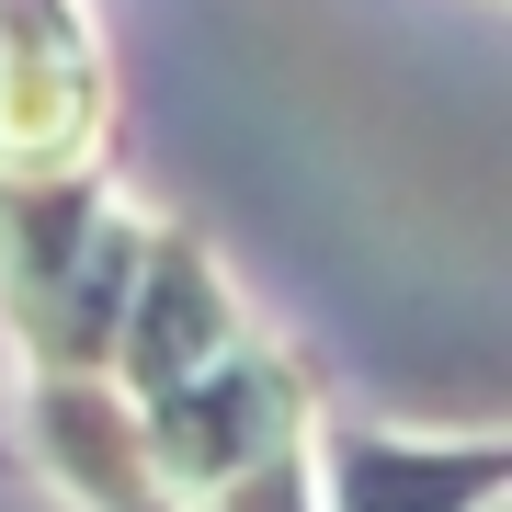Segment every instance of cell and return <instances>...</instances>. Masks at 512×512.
Masks as SVG:
<instances>
[{
    "label": "cell",
    "instance_id": "cell-3",
    "mask_svg": "<svg viewBox=\"0 0 512 512\" xmlns=\"http://www.w3.org/2000/svg\"><path fill=\"white\" fill-rule=\"evenodd\" d=\"M114 137V80L80 0H0V183L92 171Z\"/></svg>",
    "mask_w": 512,
    "mask_h": 512
},
{
    "label": "cell",
    "instance_id": "cell-5",
    "mask_svg": "<svg viewBox=\"0 0 512 512\" xmlns=\"http://www.w3.org/2000/svg\"><path fill=\"white\" fill-rule=\"evenodd\" d=\"M23 456L80 512H171L148 421H137V399L114 376H23Z\"/></svg>",
    "mask_w": 512,
    "mask_h": 512
},
{
    "label": "cell",
    "instance_id": "cell-2",
    "mask_svg": "<svg viewBox=\"0 0 512 512\" xmlns=\"http://www.w3.org/2000/svg\"><path fill=\"white\" fill-rule=\"evenodd\" d=\"M137 421H148V456H160L171 501H183V490H205V478H239L251 456L308 444V421H319V376L296 365V353H274V342H251V330H239L217 365H194L183 387L137 399Z\"/></svg>",
    "mask_w": 512,
    "mask_h": 512
},
{
    "label": "cell",
    "instance_id": "cell-1",
    "mask_svg": "<svg viewBox=\"0 0 512 512\" xmlns=\"http://www.w3.org/2000/svg\"><path fill=\"white\" fill-rule=\"evenodd\" d=\"M137 262H148V217L103 205L92 171L0 183V330L35 376H103Z\"/></svg>",
    "mask_w": 512,
    "mask_h": 512
},
{
    "label": "cell",
    "instance_id": "cell-7",
    "mask_svg": "<svg viewBox=\"0 0 512 512\" xmlns=\"http://www.w3.org/2000/svg\"><path fill=\"white\" fill-rule=\"evenodd\" d=\"M171 512H319V478H308V444H285V456H251L239 478H205V490H183Z\"/></svg>",
    "mask_w": 512,
    "mask_h": 512
},
{
    "label": "cell",
    "instance_id": "cell-4",
    "mask_svg": "<svg viewBox=\"0 0 512 512\" xmlns=\"http://www.w3.org/2000/svg\"><path fill=\"white\" fill-rule=\"evenodd\" d=\"M228 342H239V285L217 274V251H205L194 228L148 217V262H137L126 319H114L103 376L126 387V399H160V387H183L194 365H217Z\"/></svg>",
    "mask_w": 512,
    "mask_h": 512
},
{
    "label": "cell",
    "instance_id": "cell-6",
    "mask_svg": "<svg viewBox=\"0 0 512 512\" xmlns=\"http://www.w3.org/2000/svg\"><path fill=\"white\" fill-rule=\"evenodd\" d=\"M308 478H319V512H490L501 501V444L467 433V444H410V433H376V421H308Z\"/></svg>",
    "mask_w": 512,
    "mask_h": 512
}]
</instances>
